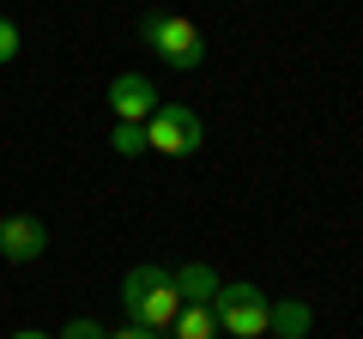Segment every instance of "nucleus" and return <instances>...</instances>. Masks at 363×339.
<instances>
[{
  "instance_id": "obj_10",
  "label": "nucleus",
  "mask_w": 363,
  "mask_h": 339,
  "mask_svg": "<svg viewBox=\"0 0 363 339\" xmlns=\"http://www.w3.org/2000/svg\"><path fill=\"white\" fill-rule=\"evenodd\" d=\"M109 145H116L121 157H140V152H152V145H145V121H116V128H109Z\"/></svg>"
},
{
  "instance_id": "obj_4",
  "label": "nucleus",
  "mask_w": 363,
  "mask_h": 339,
  "mask_svg": "<svg viewBox=\"0 0 363 339\" xmlns=\"http://www.w3.org/2000/svg\"><path fill=\"white\" fill-rule=\"evenodd\" d=\"M212 315H218V333L230 339H260L267 333V315H272V297L255 285V279H236L212 297Z\"/></svg>"
},
{
  "instance_id": "obj_7",
  "label": "nucleus",
  "mask_w": 363,
  "mask_h": 339,
  "mask_svg": "<svg viewBox=\"0 0 363 339\" xmlns=\"http://www.w3.org/2000/svg\"><path fill=\"white\" fill-rule=\"evenodd\" d=\"M309 327H315V309L303 297H279L272 315H267V333L272 339H309Z\"/></svg>"
},
{
  "instance_id": "obj_9",
  "label": "nucleus",
  "mask_w": 363,
  "mask_h": 339,
  "mask_svg": "<svg viewBox=\"0 0 363 339\" xmlns=\"http://www.w3.org/2000/svg\"><path fill=\"white\" fill-rule=\"evenodd\" d=\"M169 339H218V315H212V303H182V315L169 321Z\"/></svg>"
},
{
  "instance_id": "obj_5",
  "label": "nucleus",
  "mask_w": 363,
  "mask_h": 339,
  "mask_svg": "<svg viewBox=\"0 0 363 339\" xmlns=\"http://www.w3.org/2000/svg\"><path fill=\"white\" fill-rule=\"evenodd\" d=\"M43 248H49V224H43V218H30V212L0 218V261L30 267V261H43Z\"/></svg>"
},
{
  "instance_id": "obj_14",
  "label": "nucleus",
  "mask_w": 363,
  "mask_h": 339,
  "mask_svg": "<svg viewBox=\"0 0 363 339\" xmlns=\"http://www.w3.org/2000/svg\"><path fill=\"white\" fill-rule=\"evenodd\" d=\"M13 339H55V333H37V327H25V333H13Z\"/></svg>"
},
{
  "instance_id": "obj_3",
  "label": "nucleus",
  "mask_w": 363,
  "mask_h": 339,
  "mask_svg": "<svg viewBox=\"0 0 363 339\" xmlns=\"http://www.w3.org/2000/svg\"><path fill=\"white\" fill-rule=\"evenodd\" d=\"M145 145L164 157H194L206 145V121H200L194 104H157L145 116Z\"/></svg>"
},
{
  "instance_id": "obj_8",
  "label": "nucleus",
  "mask_w": 363,
  "mask_h": 339,
  "mask_svg": "<svg viewBox=\"0 0 363 339\" xmlns=\"http://www.w3.org/2000/svg\"><path fill=\"white\" fill-rule=\"evenodd\" d=\"M176 291H182V303H212L224 291V279L206 261H188V267H176Z\"/></svg>"
},
{
  "instance_id": "obj_11",
  "label": "nucleus",
  "mask_w": 363,
  "mask_h": 339,
  "mask_svg": "<svg viewBox=\"0 0 363 339\" xmlns=\"http://www.w3.org/2000/svg\"><path fill=\"white\" fill-rule=\"evenodd\" d=\"M55 339H109V327H97L91 315H73V321H67V327H61Z\"/></svg>"
},
{
  "instance_id": "obj_2",
  "label": "nucleus",
  "mask_w": 363,
  "mask_h": 339,
  "mask_svg": "<svg viewBox=\"0 0 363 339\" xmlns=\"http://www.w3.org/2000/svg\"><path fill=\"white\" fill-rule=\"evenodd\" d=\"M140 37H145V49H152L164 67H176V73H194V67L206 61V30H200L188 13L152 6V13L140 18Z\"/></svg>"
},
{
  "instance_id": "obj_1",
  "label": "nucleus",
  "mask_w": 363,
  "mask_h": 339,
  "mask_svg": "<svg viewBox=\"0 0 363 339\" xmlns=\"http://www.w3.org/2000/svg\"><path fill=\"white\" fill-rule=\"evenodd\" d=\"M121 309H128L133 327H152V333H169V321L182 315V291L169 267H133L121 279Z\"/></svg>"
},
{
  "instance_id": "obj_6",
  "label": "nucleus",
  "mask_w": 363,
  "mask_h": 339,
  "mask_svg": "<svg viewBox=\"0 0 363 339\" xmlns=\"http://www.w3.org/2000/svg\"><path fill=\"white\" fill-rule=\"evenodd\" d=\"M157 109V85L145 73H116L109 79V116L116 121H145Z\"/></svg>"
},
{
  "instance_id": "obj_12",
  "label": "nucleus",
  "mask_w": 363,
  "mask_h": 339,
  "mask_svg": "<svg viewBox=\"0 0 363 339\" xmlns=\"http://www.w3.org/2000/svg\"><path fill=\"white\" fill-rule=\"evenodd\" d=\"M18 49H25V37H18V25H13V18L0 13V67H6V61H18Z\"/></svg>"
},
{
  "instance_id": "obj_13",
  "label": "nucleus",
  "mask_w": 363,
  "mask_h": 339,
  "mask_svg": "<svg viewBox=\"0 0 363 339\" xmlns=\"http://www.w3.org/2000/svg\"><path fill=\"white\" fill-rule=\"evenodd\" d=\"M109 339H164V333H152V327H133V321H128V327H116Z\"/></svg>"
}]
</instances>
